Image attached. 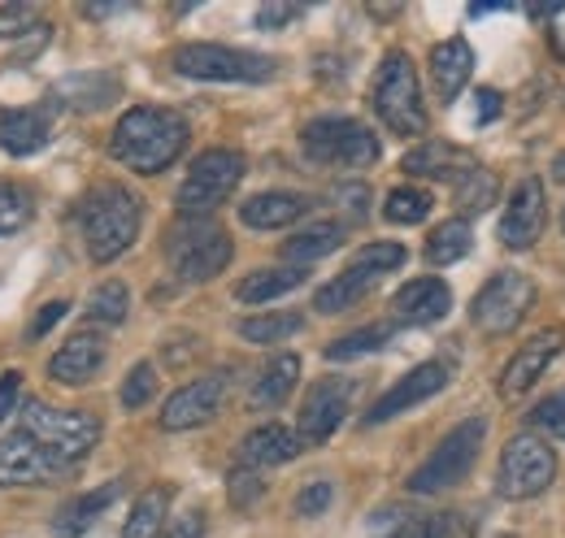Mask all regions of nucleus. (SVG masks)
<instances>
[{
	"label": "nucleus",
	"mask_w": 565,
	"mask_h": 538,
	"mask_svg": "<svg viewBox=\"0 0 565 538\" xmlns=\"http://www.w3.org/2000/svg\"><path fill=\"white\" fill-rule=\"evenodd\" d=\"M183 148H188V118L174 109H152V105L127 109L109 134V152L136 174L170 170L183 157Z\"/></svg>",
	"instance_id": "nucleus-1"
},
{
	"label": "nucleus",
	"mask_w": 565,
	"mask_h": 538,
	"mask_svg": "<svg viewBox=\"0 0 565 538\" xmlns=\"http://www.w3.org/2000/svg\"><path fill=\"white\" fill-rule=\"evenodd\" d=\"M83 244H87V257L96 266H109L118 261L136 239H140V222H143V204L131 187H96L87 201H83Z\"/></svg>",
	"instance_id": "nucleus-2"
},
{
	"label": "nucleus",
	"mask_w": 565,
	"mask_h": 538,
	"mask_svg": "<svg viewBox=\"0 0 565 538\" xmlns=\"http://www.w3.org/2000/svg\"><path fill=\"white\" fill-rule=\"evenodd\" d=\"M374 114L383 118V127L396 134H423L426 131V105H423V83H418V69H414V57L392 49L383 62H379V74H374Z\"/></svg>",
	"instance_id": "nucleus-3"
},
{
	"label": "nucleus",
	"mask_w": 565,
	"mask_h": 538,
	"mask_svg": "<svg viewBox=\"0 0 565 538\" xmlns=\"http://www.w3.org/2000/svg\"><path fill=\"white\" fill-rule=\"evenodd\" d=\"M231 235L213 222V217H179L170 239H166V257L179 282H210L231 266Z\"/></svg>",
	"instance_id": "nucleus-4"
},
{
	"label": "nucleus",
	"mask_w": 565,
	"mask_h": 538,
	"mask_svg": "<svg viewBox=\"0 0 565 538\" xmlns=\"http://www.w3.org/2000/svg\"><path fill=\"white\" fill-rule=\"evenodd\" d=\"M483 439H488V421H483V417L457 421V426L435 443V452L426 456L418 470L409 473V491H414V495L452 491L466 473L475 470V461H479V452H483Z\"/></svg>",
	"instance_id": "nucleus-5"
},
{
	"label": "nucleus",
	"mask_w": 565,
	"mask_h": 538,
	"mask_svg": "<svg viewBox=\"0 0 565 538\" xmlns=\"http://www.w3.org/2000/svg\"><path fill=\"white\" fill-rule=\"evenodd\" d=\"M22 430L44 443L57 461L78 465L96 443H100V421L92 412H78V408H57V404L31 400L22 408Z\"/></svg>",
	"instance_id": "nucleus-6"
},
{
	"label": "nucleus",
	"mask_w": 565,
	"mask_h": 538,
	"mask_svg": "<svg viewBox=\"0 0 565 538\" xmlns=\"http://www.w3.org/2000/svg\"><path fill=\"white\" fill-rule=\"evenodd\" d=\"M553 477H557V452L548 448L544 434L522 430L504 443L500 465H495V491L504 499H535L553 486Z\"/></svg>",
	"instance_id": "nucleus-7"
},
{
	"label": "nucleus",
	"mask_w": 565,
	"mask_h": 538,
	"mask_svg": "<svg viewBox=\"0 0 565 538\" xmlns=\"http://www.w3.org/2000/svg\"><path fill=\"white\" fill-rule=\"evenodd\" d=\"M174 74L196 83H266L279 74V62L266 53H244L222 44H183L174 49Z\"/></svg>",
	"instance_id": "nucleus-8"
},
{
	"label": "nucleus",
	"mask_w": 565,
	"mask_h": 538,
	"mask_svg": "<svg viewBox=\"0 0 565 538\" xmlns=\"http://www.w3.org/2000/svg\"><path fill=\"white\" fill-rule=\"evenodd\" d=\"M239 179H244V157L235 148H205L188 165V179H183L174 204L183 217H210L213 208L239 187Z\"/></svg>",
	"instance_id": "nucleus-9"
},
{
	"label": "nucleus",
	"mask_w": 565,
	"mask_h": 538,
	"mask_svg": "<svg viewBox=\"0 0 565 538\" xmlns=\"http://www.w3.org/2000/svg\"><path fill=\"white\" fill-rule=\"evenodd\" d=\"M305 152L318 161V165H344V170H361V165H374L379 161V134L370 131L365 122L356 118H318L300 131Z\"/></svg>",
	"instance_id": "nucleus-10"
},
{
	"label": "nucleus",
	"mask_w": 565,
	"mask_h": 538,
	"mask_svg": "<svg viewBox=\"0 0 565 538\" xmlns=\"http://www.w3.org/2000/svg\"><path fill=\"white\" fill-rule=\"evenodd\" d=\"M535 304V278L518 269H500L483 282V291L470 304V322L483 335H509Z\"/></svg>",
	"instance_id": "nucleus-11"
},
{
	"label": "nucleus",
	"mask_w": 565,
	"mask_h": 538,
	"mask_svg": "<svg viewBox=\"0 0 565 538\" xmlns=\"http://www.w3.org/2000/svg\"><path fill=\"white\" fill-rule=\"evenodd\" d=\"M562 352H565V326H548V331L526 338V343L509 356V365L500 369V383H495L500 400H522V396L548 374V365H553Z\"/></svg>",
	"instance_id": "nucleus-12"
},
{
	"label": "nucleus",
	"mask_w": 565,
	"mask_h": 538,
	"mask_svg": "<svg viewBox=\"0 0 565 538\" xmlns=\"http://www.w3.org/2000/svg\"><path fill=\"white\" fill-rule=\"evenodd\" d=\"M548 226V192L540 179H522L500 213V244L509 252H531Z\"/></svg>",
	"instance_id": "nucleus-13"
},
{
	"label": "nucleus",
	"mask_w": 565,
	"mask_h": 538,
	"mask_svg": "<svg viewBox=\"0 0 565 538\" xmlns=\"http://www.w3.org/2000/svg\"><path fill=\"white\" fill-rule=\"evenodd\" d=\"M349 404H353V383L349 378H318L305 391L300 417H296L300 443H327L340 430V421L349 417Z\"/></svg>",
	"instance_id": "nucleus-14"
},
{
	"label": "nucleus",
	"mask_w": 565,
	"mask_h": 538,
	"mask_svg": "<svg viewBox=\"0 0 565 538\" xmlns=\"http://www.w3.org/2000/svg\"><path fill=\"white\" fill-rule=\"evenodd\" d=\"M71 470L66 461H57L44 443H35L26 430H13L0 439V486H40L53 482Z\"/></svg>",
	"instance_id": "nucleus-15"
},
{
	"label": "nucleus",
	"mask_w": 565,
	"mask_h": 538,
	"mask_svg": "<svg viewBox=\"0 0 565 538\" xmlns=\"http://www.w3.org/2000/svg\"><path fill=\"white\" fill-rule=\"evenodd\" d=\"M448 378H452V365H448V361H426L418 369H409L396 387H387V391L374 400V408L365 412V426H383V421H392V417L418 408L423 400L439 396V391L448 387Z\"/></svg>",
	"instance_id": "nucleus-16"
},
{
	"label": "nucleus",
	"mask_w": 565,
	"mask_h": 538,
	"mask_svg": "<svg viewBox=\"0 0 565 538\" xmlns=\"http://www.w3.org/2000/svg\"><path fill=\"white\" fill-rule=\"evenodd\" d=\"M226 400V374H205L188 387H179L161 408V430H196L210 426Z\"/></svg>",
	"instance_id": "nucleus-17"
},
{
	"label": "nucleus",
	"mask_w": 565,
	"mask_h": 538,
	"mask_svg": "<svg viewBox=\"0 0 565 538\" xmlns=\"http://www.w3.org/2000/svg\"><path fill=\"white\" fill-rule=\"evenodd\" d=\"M100 365H105V335L78 331V335H71L53 352L49 378H57V383H66V387H83V383H92V378L100 374Z\"/></svg>",
	"instance_id": "nucleus-18"
},
{
	"label": "nucleus",
	"mask_w": 565,
	"mask_h": 538,
	"mask_svg": "<svg viewBox=\"0 0 565 538\" xmlns=\"http://www.w3.org/2000/svg\"><path fill=\"white\" fill-rule=\"evenodd\" d=\"M235 456H239V470H270V465H287V461H296V456H300V434H296V430H287V426H279V421H266V426H257V430H248V434L239 439Z\"/></svg>",
	"instance_id": "nucleus-19"
},
{
	"label": "nucleus",
	"mask_w": 565,
	"mask_h": 538,
	"mask_svg": "<svg viewBox=\"0 0 565 538\" xmlns=\"http://www.w3.org/2000/svg\"><path fill=\"white\" fill-rule=\"evenodd\" d=\"M448 309H452V291L439 278H414L392 295L396 322H409V326H430V322L448 318Z\"/></svg>",
	"instance_id": "nucleus-20"
},
{
	"label": "nucleus",
	"mask_w": 565,
	"mask_h": 538,
	"mask_svg": "<svg viewBox=\"0 0 565 538\" xmlns=\"http://www.w3.org/2000/svg\"><path fill=\"white\" fill-rule=\"evenodd\" d=\"M470 74H475V49L461 35H452V40H444V44L430 49V83H435V96L444 105H452L461 96V87L470 83Z\"/></svg>",
	"instance_id": "nucleus-21"
},
{
	"label": "nucleus",
	"mask_w": 565,
	"mask_h": 538,
	"mask_svg": "<svg viewBox=\"0 0 565 538\" xmlns=\"http://www.w3.org/2000/svg\"><path fill=\"white\" fill-rule=\"evenodd\" d=\"M53 114L49 109H0V148L9 157H31L49 143Z\"/></svg>",
	"instance_id": "nucleus-22"
},
{
	"label": "nucleus",
	"mask_w": 565,
	"mask_h": 538,
	"mask_svg": "<svg viewBox=\"0 0 565 538\" xmlns=\"http://www.w3.org/2000/svg\"><path fill=\"white\" fill-rule=\"evenodd\" d=\"M344 239H349V226L344 222H309V226H300L287 244H282V261L296 269L313 266V261H322V257H331L335 248H344Z\"/></svg>",
	"instance_id": "nucleus-23"
},
{
	"label": "nucleus",
	"mask_w": 565,
	"mask_h": 538,
	"mask_svg": "<svg viewBox=\"0 0 565 538\" xmlns=\"http://www.w3.org/2000/svg\"><path fill=\"white\" fill-rule=\"evenodd\" d=\"M470 170H475V157L466 148H457V143H439V139L418 143L405 157V174H418V179H457L461 183Z\"/></svg>",
	"instance_id": "nucleus-24"
},
{
	"label": "nucleus",
	"mask_w": 565,
	"mask_h": 538,
	"mask_svg": "<svg viewBox=\"0 0 565 538\" xmlns=\"http://www.w3.org/2000/svg\"><path fill=\"white\" fill-rule=\"evenodd\" d=\"M305 213H309V201L296 192H262V196L239 204V222L253 230H282V226L300 222Z\"/></svg>",
	"instance_id": "nucleus-25"
},
{
	"label": "nucleus",
	"mask_w": 565,
	"mask_h": 538,
	"mask_svg": "<svg viewBox=\"0 0 565 538\" xmlns=\"http://www.w3.org/2000/svg\"><path fill=\"white\" fill-rule=\"evenodd\" d=\"M118 92H122V83L114 74H71V78H62L53 87V96L62 105H71L74 114H96V109L114 105Z\"/></svg>",
	"instance_id": "nucleus-26"
},
{
	"label": "nucleus",
	"mask_w": 565,
	"mask_h": 538,
	"mask_svg": "<svg viewBox=\"0 0 565 538\" xmlns=\"http://www.w3.org/2000/svg\"><path fill=\"white\" fill-rule=\"evenodd\" d=\"M300 383V356L296 352H275L270 361H266V369L257 374V383H253V391H248V404L253 408H279L287 396H291V387Z\"/></svg>",
	"instance_id": "nucleus-27"
},
{
	"label": "nucleus",
	"mask_w": 565,
	"mask_h": 538,
	"mask_svg": "<svg viewBox=\"0 0 565 538\" xmlns=\"http://www.w3.org/2000/svg\"><path fill=\"white\" fill-rule=\"evenodd\" d=\"M118 491H122V486H118V482H109V486H96V491H87V495L71 499V504L53 517V530H57L62 538H78L92 521H96V517H100V513H105V508H109V504H114V499H118Z\"/></svg>",
	"instance_id": "nucleus-28"
},
{
	"label": "nucleus",
	"mask_w": 565,
	"mask_h": 538,
	"mask_svg": "<svg viewBox=\"0 0 565 538\" xmlns=\"http://www.w3.org/2000/svg\"><path fill=\"white\" fill-rule=\"evenodd\" d=\"M305 282V269L279 266V269H253L239 287H235V300L239 304H266V300H279L287 291H296Z\"/></svg>",
	"instance_id": "nucleus-29"
},
{
	"label": "nucleus",
	"mask_w": 565,
	"mask_h": 538,
	"mask_svg": "<svg viewBox=\"0 0 565 538\" xmlns=\"http://www.w3.org/2000/svg\"><path fill=\"white\" fill-rule=\"evenodd\" d=\"M370 282H374V273H365V269H356V266L344 269V273H335L331 282L318 287L313 309H318V313H344V309H353L356 300L370 295Z\"/></svg>",
	"instance_id": "nucleus-30"
},
{
	"label": "nucleus",
	"mask_w": 565,
	"mask_h": 538,
	"mask_svg": "<svg viewBox=\"0 0 565 538\" xmlns=\"http://www.w3.org/2000/svg\"><path fill=\"white\" fill-rule=\"evenodd\" d=\"M170 486H152V491H143L140 499H136V508H131V517H127V530L122 538H157L166 530V513H170Z\"/></svg>",
	"instance_id": "nucleus-31"
},
{
	"label": "nucleus",
	"mask_w": 565,
	"mask_h": 538,
	"mask_svg": "<svg viewBox=\"0 0 565 538\" xmlns=\"http://www.w3.org/2000/svg\"><path fill=\"white\" fill-rule=\"evenodd\" d=\"M470 248H475L470 222L452 217V222H444V226L430 230V239H426V261H430V266H457Z\"/></svg>",
	"instance_id": "nucleus-32"
},
{
	"label": "nucleus",
	"mask_w": 565,
	"mask_h": 538,
	"mask_svg": "<svg viewBox=\"0 0 565 538\" xmlns=\"http://www.w3.org/2000/svg\"><path fill=\"white\" fill-rule=\"evenodd\" d=\"M495 196H500V179H495L492 170H470L461 183H457V196H452V204H457V213H461V222H470V217H479V213H488L495 204Z\"/></svg>",
	"instance_id": "nucleus-33"
},
{
	"label": "nucleus",
	"mask_w": 565,
	"mask_h": 538,
	"mask_svg": "<svg viewBox=\"0 0 565 538\" xmlns=\"http://www.w3.org/2000/svg\"><path fill=\"white\" fill-rule=\"evenodd\" d=\"M127 313H131V291H127V282H100L92 295H87V318L96 322V326H122L127 322Z\"/></svg>",
	"instance_id": "nucleus-34"
},
{
	"label": "nucleus",
	"mask_w": 565,
	"mask_h": 538,
	"mask_svg": "<svg viewBox=\"0 0 565 538\" xmlns=\"http://www.w3.org/2000/svg\"><path fill=\"white\" fill-rule=\"evenodd\" d=\"M300 326H305V318H300V313H291V309H275V313L244 318V322H239V335L248 338V343H282V338L296 335Z\"/></svg>",
	"instance_id": "nucleus-35"
},
{
	"label": "nucleus",
	"mask_w": 565,
	"mask_h": 538,
	"mask_svg": "<svg viewBox=\"0 0 565 538\" xmlns=\"http://www.w3.org/2000/svg\"><path fill=\"white\" fill-rule=\"evenodd\" d=\"M396 335V322H379V326H361L353 335H340L327 343V361H353V356H365V352H379L387 338Z\"/></svg>",
	"instance_id": "nucleus-36"
},
{
	"label": "nucleus",
	"mask_w": 565,
	"mask_h": 538,
	"mask_svg": "<svg viewBox=\"0 0 565 538\" xmlns=\"http://www.w3.org/2000/svg\"><path fill=\"white\" fill-rule=\"evenodd\" d=\"M430 213V192L423 187H396L387 201H383V217L396 222V226H414Z\"/></svg>",
	"instance_id": "nucleus-37"
},
{
	"label": "nucleus",
	"mask_w": 565,
	"mask_h": 538,
	"mask_svg": "<svg viewBox=\"0 0 565 538\" xmlns=\"http://www.w3.org/2000/svg\"><path fill=\"white\" fill-rule=\"evenodd\" d=\"M31 217H35L31 192H26V187H13V183H0V235L22 230Z\"/></svg>",
	"instance_id": "nucleus-38"
},
{
	"label": "nucleus",
	"mask_w": 565,
	"mask_h": 538,
	"mask_svg": "<svg viewBox=\"0 0 565 538\" xmlns=\"http://www.w3.org/2000/svg\"><path fill=\"white\" fill-rule=\"evenodd\" d=\"M356 269H365V273H387V269H401L405 266V244H392V239H383V244H370V248H361L356 252Z\"/></svg>",
	"instance_id": "nucleus-39"
},
{
	"label": "nucleus",
	"mask_w": 565,
	"mask_h": 538,
	"mask_svg": "<svg viewBox=\"0 0 565 538\" xmlns=\"http://www.w3.org/2000/svg\"><path fill=\"white\" fill-rule=\"evenodd\" d=\"M526 421H531V430H544V434H553V439H565V387L553 391L548 400L535 404V408L526 412Z\"/></svg>",
	"instance_id": "nucleus-40"
},
{
	"label": "nucleus",
	"mask_w": 565,
	"mask_h": 538,
	"mask_svg": "<svg viewBox=\"0 0 565 538\" xmlns=\"http://www.w3.org/2000/svg\"><path fill=\"white\" fill-rule=\"evenodd\" d=\"M418 526L409 517V508H379L370 517V538H414Z\"/></svg>",
	"instance_id": "nucleus-41"
},
{
	"label": "nucleus",
	"mask_w": 565,
	"mask_h": 538,
	"mask_svg": "<svg viewBox=\"0 0 565 538\" xmlns=\"http://www.w3.org/2000/svg\"><path fill=\"white\" fill-rule=\"evenodd\" d=\"M152 391H157V369L148 365V361H140L131 374H127V383H122V408H143V404L152 400Z\"/></svg>",
	"instance_id": "nucleus-42"
},
{
	"label": "nucleus",
	"mask_w": 565,
	"mask_h": 538,
	"mask_svg": "<svg viewBox=\"0 0 565 538\" xmlns=\"http://www.w3.org/2000/svg\"><path fill=\"white\" fill-rule=\"evenodd\" d=\"M40 26V13L31 4H0V40H22Z\"/></svg>",
	"instance_id": "nucleus-43"
},
{
	"label": "nucleus",
	"mask_w": 565,
	"mask_h": 538,
	"mask_svg": "<svg viewBox=\"0 0 565 538\" xmlns=\"http://www.w3.org/2000/svg\"><path fill=\"white\" fill-rule=\"evenodd\" d=\"M331 499H335V486H331V482H309V486L296 495V513H300V517H318V513L331 508Z\"/></svg>",
	"instance_id": "nucleus-44"
},
{
	"label": "nucleus",
	"mask_w": 565,
	"mask_h": 538,
	"mask_svg": "<svg viewBox=\"0 0 565 538\" xmlns=\"http://www.w3.org/2000/svg\"><path fill=\"white\" fill-rule=\"evenodd\" d=\"M262 477H257V470H235L231 473V504L235 508H248V504H257L262 499Z\"/></svg>",
	"instance_id": "nucleus-45"
},
{
	"label": "nucleus",
	"mask_w": 565,
	"mask_h": 538,
	"mask_svg": "<svg viewBox=\"0 0 565 538\" xmlns=\"http://www.w3.org/2000/svg\"><path fill=\"white\" fill-rule=\"evenodd\" d=\"M201 535H205V513L192 508V513H183L179 521H166V530L157 538H201Z\"/></svg>",
	"instance_id": "nucleus-46"
},
{
	"label": "nucleus",
	"mask_w": 565,
	"mask_h": 538,
	"mask_svg": "<svg viewBox=\"0 0 565 538\" xmlns=\"http://www.w3.org/2000/svg\"><path fill=\"white\" fill-rule=\"evenodd\" d=\"M18 391H22V374H18V369H4V374H0V426L13 417Z\"/></svg>",
	"instance_id": "nucleus-47"
},
{
	"label": "nucleus",
	"mask_w": 565,
	"mask_h": 538,
	"mask_svg": "<svg viewBox=\"0 0 565 538\" xmlns=\"http://www.w3.org/2000/svg\"><path fill=\"white\" fill-rule=\"evenodd\" d=\"M66 309H71L66 300H53V304H44V309L35 313V322H31V338L49 335V331H53V326H57V322L66 318Z\"/></svg>",
	"instance_id": "nucleus-48"
},
{
	"label": "nucleus",
	"mask_w": 565,
	"mask_h": 538,
	"mask_svg": "<svg viewBox=\"0 0 565 538\" xmlns=\"http://www.w3.org/2000/svg\"><path fill=\"white\" fill-rule=\"evenodd\" d=\"M335 201L349 204V217H365V204H370V192H365L361 183H349V187H340V192H335Z\"/></svg>",
	"instance_id": "nucleus-49"
},
{
	"label": "nucleus",
	"mask_w": 565,
	"mask_h": 538,
	"mask_svg": "<svg viewBox=\"0 0 565 538\" xmlns=\"http://www.w3.org/2000/svg\"><path fill=\"white\" fill-rule=\"evenodd\" d=\"M475 109H479V122H495V118H500V109H504V96L492 92V87H483V92H479V100H475Z\"/></svg>",
	"instance_id": "nucleus-50"
},
{
	"label": "nucleus",
	"mask_w": 565,
	"mask_h": 538,
	"mask_svg": "<svg viewBox=\"0 0 565 538\" xmlns=\"http://www.w3.org/2000/svg\"><path fill=\"white\" fill-rule=\"evenodd\" d=\"M287 18H296L291 4H282V9H262V13H257V26H282Z\"/></svg>",
	"instance_id": "nucleus-51"
},
{
	"label": "nucleus",
	"mask_w": 565,
	"mask_h": 538,
	"mask_svg": "<svg viewBox=\"0 0 565 538\" xmlns=\"http://www.w3.org/2000/svg\"><path fill=\"white\" fill-rule=\"evenodd\" d=\"M553 49H557V57H565V4H557V13H553Z\"/></svg>",
	"instance_id": "nucleus-52"
},
{
	"label": "nucleus",
	"mask_w": 565,
	"mask_h": 538,
	"mask_svg": "<svg viewBox=\"0 0 565 538\" xmlns=\"http://www.w3.org/2000/svg\"><path fill=\"white\" fill-rule=\"evenodd\" d=\"M414 538H444V521H426V526H418Z\"/></svg>",
	"instance_id": "nucleus-53"
},
{
	"label": "nucleus",
	"mask_w": 565,
	"mask_h": 538,
	"mask_svg": "<svg viewBox=\"0 0 565 538\" xmlns=\"http://www.w3.org/2000/svg\"><path fill=\"white\" fill-rule=\"evenodd\" d=\"M553 179H562V183H565V152L557 157V165H553Z\"/></svg>",
	"instance_id": "nucleus-54"
},
{
	"label": "nucleus",
	"mask_w": 565,
	"mask_h": 538,
	"mask_svg": "<svg viewBox=\"0 0 565 538\" xmlns=\"http://www.w3.org/2000/svg\"><path fill=\"white\" fill-rule=\"evenodd\" d=\"M500 538H513V535H500Z\"/></svg>",
	"instance_id": "nucleus-55"
}]
</instances>
